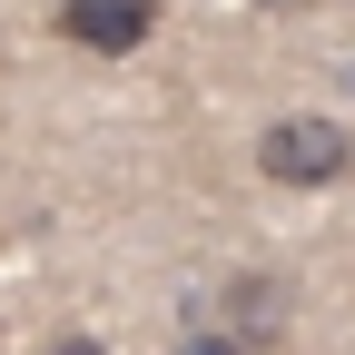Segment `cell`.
I'll return each instance as SVG.
<instances>
[{"label": "cell", "mask_w": 355, "mask_h": 355, "mask_svg": "<svg viewBox=\"0 0 355 355\" xmlns=\"http://www.w3.org/2000/svg\"><path fill=\"white\" fill-rule=\"evenodd\" d=\"M257 168L277 178V188H336V178H355V139L336 119H277L257 139Z\"/></svg>", "instance_id": "cell-1"}, {"label": "cell", "mask_w": 355, "mask_h": 355, "mask_svg": "<svg viewBox=\"0 0 355 355\" xmlns=\"http://www.w3.org/2000/svg\"><path fill=\"white\" fill-rule=\"evenodd\" d=\"M148 30H158V0H60V40H79L99 60H128Z\"/></svg>", "instance_id": "cell-2"}, {"label": "cell", "mask_w": 355, "mask_h": 355, "mask_svg": "<svg viewBox=\"0 0 355 355\" xmlns=\"http://www.w3.org/2000/svg\"><path fill=\"white\" fill-rule=\"evenodd\" d=\"M178 355H257V345H247V336H188Z\"/></svg>", "instance_id": "cell-3"}, {"label": "cell", "mask_w": 355, "mask_h": 355, "mask_svg": "<svg viewBox=\"0 0 355 355\" xmlns=\"http://www.w3.org/2000/svg\"><path fill=\"white\" fill-rule=\"evenodd\" d=\"M50 355H99V345H89V336H60V345H50Z\"/></svg>", "instance_id": "cell-4"}]
</instances>
